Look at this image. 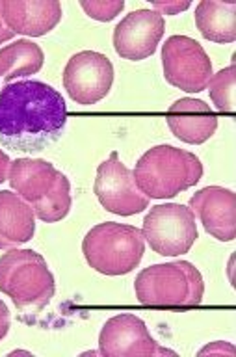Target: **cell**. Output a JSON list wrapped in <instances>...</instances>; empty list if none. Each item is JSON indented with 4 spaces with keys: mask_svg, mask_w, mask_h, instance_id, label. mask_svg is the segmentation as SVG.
Here are the masks:
<instances>
[{
    "mask_svg": "<svg viewBox=\"0 0 236 357\" xmlns=\"http://www.w3.org/2000/svg\"><path fill=\"white\" fill-rule=\"evenodd\" d=\"M141 233L158 255H184L197 238L196 214L190 206L179 203L152 206L143 220Z\"/></svg>",
    "mask_w": 236,
    "mask_h": 357,
    "instance_id": "7",
    "label": "cell"
},
{
    "mask_svg": "<svg viewBox=\"0 0 236 357\" xmlns=\"http://www.w3.org/2000/svg\"><path fill=\"white\" fill-rule=\"evenodd\" d=\"M36 233L34 208L19 194L0 192V250H13L32 240Z\"/></svg>",
    "mask_w": 236,
    "mask_h": 357,
    "instance_id": "16",
    "label": "cell"
},
{
    "mask_svg": "<svg viewBox=\"0 0 236 357\" xmlns=\"http://www.w3.org/2000/svg\"><path fill=\"white\" fill-rule=\"evenodd\" d=\"M65 123V100L49 84L17 80L0 89V142L10 149H45L60 139Z\"/></svg>",
    "mask_w": 236,
    "mask_h": 357,
    "instance_id": "1",
    "label": "cell"
},
{
    "mask_svg": "<svg viewBox=\"0 0 236 357\" xmlns=\"http://www.w3.org/2000/svg\"><path fill=\"white\" fill-rule=\"evenodd\" d=\"M145 238L140 229L123 223H99L84 236L82 253L93 270L104 275H125L140 264Z\"/></svg>",
    "mask_w": 236,
    "mask_h": 357,
    "instance_id": "6",
    "label": "cell"
},
{
    "mask_svg": "<svg viewBox=\"0 0 236 357\" xmlns=\"http://www.w3.org/2000/svg\"><path fill=\"white\" fill-rule=\"evenodd\" d=\"M45 54L40 45L29 39H17L0 49V78L12 82L15 78L36 75L43 67Z\"/></svg>",
    "mask_w": 236,
    "mask_h": 357,
    "instance_id": "18",
    "label": "cell"
},
{
    "mask_svg": "<svg viewBox=\"0 0 236 357\" xmlns=\"http://www.w3.org/2000/svg\"><path fill=\"white\" fill-rule=\"evenodd\" d=\"M166 119L171 132L186 144H203L218 128V117L210 106L191 97L175 100L169 106Z\"/></svg>",
    "mask_w": 236,
    "mask_h": 357,
    "instance_id": "15",
    "label": "cell"
},
{
    "mask_svg": "<svg viewBox=\"0 0 236 357\" xmlns=\"http://www.w3.org/2000/svg\"><path fill=\"white\" fill-rule=\"evenodd\" d=\"M136 298L147 307H196L205 294V281L191 262L152 264L138 273Z\"/></svg>",
    "mask_w": 236,
    "mask_h": 357,
    "instance_id": "5",
    "label": "cell"
},
{
    "mask_svg": "<svg viewBox=\"0 0 236 357\" xmlns=\"http://www.w3.org/2000/svg\"><path fill=\"white\" fill-rule=\"evenodd\" d=\"M10 186L15 190L40 220L60 222L71 208V183L51 162L41 158H17L10 164Z\"/></svg>",
    "mask_w": 236,
    "mask_h": 357,
    "instance_id": "2",
    "label": "cell"
},
{
    "mask_svg": "<svg viewBox=\"0 0 236 357\" xmlns=\"http://www.w3.org/2000/svg\"><path fill=\"white\" fill-rule=\"evenodd\" d=\"M138 188L152 199H169L191 188L203 177V164L196 155L173 145H157L136 164Z\"/></svg>",
    "mask_w": 236,
    "mask_h": 357,
    "instance_id": "3",
    "label": "cell"
},
{
    "mask_svg": "<svg viewBox=\"0 0 236 357\" xmlns=\"http://www.w3.org/2000/svg\"><path fill=\"white\" fill-rule=\"evenodd\" d=\"M152 6L157 8L155 11H158L160 15H177L179 11L186 10L188 8V2H152Z\"/></svg>",
    "mask_w": 236,
    "mask_h": 357,
    "instance_id": "21",
    "label": "cell"
},
{
    "mask_svg": "<svg viewBox=\"0 0 236 357\" xmlns=\"http://www.w3.org/2000/svg\"><path fill=\"white\" fill-rule=\"evenodd\" d=\"M113 84V66L95 50H82L63 69V86L79 105L90 106L102 100Z\"/></svg>",
    "mask_w": 236,
    "mask_h": 357,
    "instance_id": "10",
    "label": "cell"
},
{
    "mask_svg": "<svg viewBox=\"0 0 236 357\" xmlns=\"http://www.w3.org/2000/svg\"><path fill=\"white\" fill-rule=\"evenodd\" d=\"M99 354L108 357L175 356L152 339L143 320L134 314H118L110 318L99 335Z\"/></svg>",
    "mask_w": 236,
    "mask_h": 357,
    "instance_id": "11",
    "label": "cell"
},
{
    "mask_svg": "<svg viewBox=\"0 0 236 357\" xmlns=\"http://www.w3.org/2000/svg\"><path fill=\"white\" fill-rule=\"evenodd\" d=\"M10 156L0 149V183H4L8 178V172H10Z\"/></svg>",
    "mask_w": 236,
    "mask_h": 357,
    "instance_id": "24",
    "label": "cell"
},
{
    "mask_svg": "<svg viewBox=\"0 0 236 357\" xmlns=\"http://www.w3.org/2000/svg\"><path fill=\"white\" fill-rule=\"evenodd\" d=\"M235 63L225 67L218 75H214L208 80V91H210V99L219 112L223 114H233L235 112Z\"/></svg>",
    "mask_w": 236,
    "mask_h": 357,
    "instance_id": "19",
    "label": "cell"
},
{
    "mask_svg": "<svg viewBox=\"0 0 236 357\" xmlns=\"http://www.w3.org/2000/svg\"><path fill=\"white\" fill-rule=\"evenodd\" d=\"M190 208L199 216L208 234L221 242L236 236V195L221 186H207L190 199Z\"/></svg>",
    "mask_w": 236,
    "mask_h": 357,
    "instance_id": "13",
    "label": "cell"
},
{
    "mask_svg": "<svg viewBox=\"0 0 236 357\" xmlns=\"http://www.w3.org/2000/svg\"><path fill=\"white\" fill-rule=\"evenodd\" d=\"M95 195L108 212L119 216H132L149 205V197L136 184L134 173L119 160L116 151L97 167Z\"/></svg>",
    "mask_w": 236,
    "mask_h": 357,
    "instance_id": "9",
    "label": "cell"
},
{
    "mask_svg": "<svg viewBox=\"0 0 236 357\" xmlns=\"http://www.w3.org/2000/svg\"><path fill=\"white\" fill-rule=\"evenodd\" d=\"M235 346L223 340L212 342V344L205 346L203 350H199V356H207V354H227V356H235Z\"/></svg>",
    "mask_w": 236,
    "mask_h": 357,
    "instance_id": "22",
    "label": "cell"
},
{
    "mask_svg": "<svg viewBox=\"0 0 236 357\" xmlns=\"http://www.w3.org/2000/svg\"><path fill=\"white\" fill-rule=\"evenodd\" d=\"M164 77L171 86L197 93L212 78V61L201 45L188 36H171L162 47Z\"/></svg>",
    "mask_w": 236,
    "mask_h": 357,
    "instance_id": "8",
    "label": "cell"
},
{
    "mask_svg": "<svg viewBox=\"0 0 236 357\" xmlns=\"http://www.w3.org/2000/svg\"><path fill=\"white\" fill-rule=\"evenodd\" d=\"M10 329V311L4 301L0 300V340L4 339Z\"/></svg>",
    "mask_w": 236,
    "mask_h": 357,
    "instance_id": "23",
    "label": "cell"
},
{
    "mask_svg": "<svg viewBox=\"0 0 236 357\" xmlns=\"http://www.w3.org/2000/svg\"><path fill=\"white\" fill-rule=\"evenodd\" d=\"M56 290L47 261L32 250H10L0 257V292L21 312H40Z\"/></svg>",
    "mask_w": 236,
    "mask_h": 357,
    "instance_id": "4",
    "label": "cell"
},
{
    "mask_svg": "<svg viewBox=\"0 0 236 357\" xmlns=\"http://www.w3.org/2000/svg\"><path fill=\"white\" fill-rule=\"evenodd\" d=\"M197 30L214 43H233L236 39V4L203 0L196 8Z\"/></svg>",
    "mask_w": 236,
    "mask_h": 357,
    "instance_id": "17",
    "label": "cell"
},
{
    "mask_svg": "<svg viewBox=\"0 0 236 357\" xmlns=\"http://www.w3.org/2000/svg\"><path fill=\"white\" fill-rule=\"evenodd\" d=\"M166 32L164 17L155 10H136L113 30V49L125 60L140 61L155 54Z\"/></svg>",
    "mask_w": 236,
    "mask_h": 357,
    "instance_id": "12",
    "label": "cell"
},
{
    "mask_svg": "<svg viewBox=\"0 0 236 357\" xmlns=\"http://www.w3.org/2000/svg\"><path fill=\"white\" fill-rule=\"evenodd\" d=\"M82 10L95 21H112L125 8L123 0H82Z\"/></svg>",
    "mask_w": 236,
    "mask_h": 357,
    "instance_id": "20",
    "label": "cell"
},
{
    "mask_svg": "<svg viewBox=\"0 0 236 357\" xmlns=\"http://www.w3.org/2000/svg\"><path fill=\"white\" fill-rule=\"evenodd\" d=\"M13 36H15V33L6 26V22L2 19V13H0V45L4 43V41H8V39H12Z\"/></svg>",
    "mask_w": 236,
    "mask_h": 357,
    "instance_id": "25",
    "label": "cell"
},
{
    "mask_svg": "<svg viewBox=\"0 0 236 357\" xmlns=\"http://www.w3.org/2000/svg\"><path fill=\"white\" fill-rule=\"evenodd\" d=\"M0 13L13 33L40 38L62 19V4L56 0H2Z\"/></svg>",
    "mask_w": 236,
    "mask_h": 357,
    "instance_id": "14",
    "label": "cell"
}]
</instances>
